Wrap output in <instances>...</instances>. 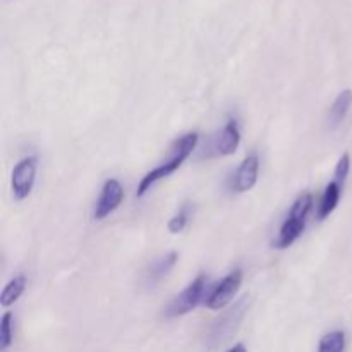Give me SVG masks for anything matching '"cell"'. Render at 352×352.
I'll return each mask as SVG.
<instances>
[{"instance_id": "cell-1", "label": "cell", "mask_w": 352, "mask_h": 352, "mask_svg": "<svg viewBox=\"0 0 352 352\" xmlns=\"http://www.w3.org/2000/svg\"><path fill=\"white\" fill-rule=\"evenodd\" d=\"M198 140H199L198 133H188V134H184L182 138H179V140L174 143V146H172V157L168 158L167 162H164L162 165L155 167L153 170L148 172V174L141 179L140 186H138V191H136L138 198H141V196L146 195L155 182L162 181V179H165V177H168V175L174 174L175 170H179V168H181V165L189 158V155L195 151L196 144H198Z\"/></svg>"}, {"instance_id": "cell-4", "label": "cell", "mask_w": 352, "mask_h": 352, "mask_svg": "<svg viewBox=\"0 0 352 352\" xmlns=\"http://www.w3.org/2000/svg\"><path fill=\"white\" fill-rule=\"evenodd\" d=\"M38 158L26 157L17 162L10 175V189L16 201H24L33 191L34 181H36Z\"/></svg>"}, {"instance_id": "cell-13", "label": "cell", "mask_w": 352, "mask_h": 352, "mask_svg": "<svg viewBox=\"0 0 352 352\" xmlns=\"http://www.w3.org/2000/svg\"><path fill=\"white\" fill-rule=\"evenodd\" d=\"M26 277L24 275H17V277H14L12 280H9L6 284V287H3L2 291V296H0V305L3 306V308H9V306H12L14 302L17 301V299L23 296L24 289H26Z\"/></svg>"}, {"instance_id": "cell-8", "label": "cell", "mask_w": 352, "mask_h": 352, "mask_svg": "<svg viewBox=\"0 0 352 352\" xmlns=\"http://www.w3.org/2000/svg\"><path fill=\"white\" fill-rule=\"evenodd\" d=\"M244 306H246V299H243L236 308L227 311L226 315H222L215 323H213L212 332H210V339L213 340V344H220L223 339H227V337L236 330V327L239 325L241 318H243Z\"/></svg>"}, {"instance_id": "cell-10", "label": "cell", "mask_w": 352, "mask_h": 352, "mask_svg": "<svg viewBox=\"0 0 352 352\" xmlns=\"http://www.w3.org/2000/svg\"><path fill=\"white\" fill-rule=\"evenodd\" d=\"M352 107V89H344L337 95L336 102L330 107L329 112V122L332 127L340 126L344 122V119L347 117Z\"/></svg>"}, {"instance_id": "cell-15", "label": "cell", "mask_w": 352, "mask_h": 352, "mask_svg": "<svg viewBox=\"0 0 352 352\" xmlns=\"http://www.w3.org/2000/svg\"><path fill=\"white\" fill-rule=\"evenodd\" d=\"M14 316L7 311L0 320V349L7 351L14 340Z\"/></svg>"}, {"instance_id": "cell-2", "label": "cell", "mask_w": 352, "mask_h": 352, "mask_svg": "<svg viewBox=\"0 0 352 352\" xmlns=\"http://www.w3.org/2000/svg\"><path fill=\"white\" fill-rule=\"evenodd\" d=\"M311 208V192H302L301 196H298V199L292 203L289 217L285 219V222L282 223L280 230H278V236L274 239V248H277V250H287L289 246H292V244L299 239V236H301L302 230H305L306 219H308Z\"/></svg>"}, {"instance_id": "cell-16", "label": "cell", "mask_w": 352, "mask_h": 352, "mask_svg": "<svg viewBox=\"0 0 352 352\" xmlns=\"http://www.w3.org/2000/svg\"><path fill=\"white\" fill-rule=\"evenodd\" d=\"M349 172H351V157H349V153H344L336 165V172H333V177L336 179H333V181H337L342 184V182H346Z\"/></svg>"}, {"instance_id": "cell-11", "label": "cell", "mask_w": 352, "mask_h": 352, "mask_svg": "<svg viewBox=\"0 0 352 352\" xmlns=\"http://www.w3.org/2000/svg\"><path fill=\"white\" fill-rule=\"evenodd\" d=\"M340 192H342V184L337 181H332L325 188V192L322 196V201H320V210H318V219L325 220L327 217H330V213L337 208L340 199Z\"/></svg>"}, {"instance_id": "cell-18", "label": "cell", "mask_w": 352, "mask_h": 352, "mask_svg": "<svg viewBox=\"0 0 352 352\" xmlns=\"http://www.w3.org/2000/svg\"><path fill=\"white\" fill-rule=\"evenodd\" d=\"M227 352H248L246 347L243 346V344H237V346H234L232 349H229Z\"/></svg>"}, {"instance_id": "cell-7", "label": "cell", "mask_w": 352, "mask_h": 352, "mask_svg": "<svg viewBox=\"0 0 352 352\" xmlns=\"http://www.w3.org/2000/svg\"><path fill=\"white\" fill-rule=\"evenodd\" d=\"M258 174H260V158H258V155H250V157L244 158V162L239 165L236 174H234L232 191H251L256 186Z\"/></svg>"}, {"instance_id": "cell-14", "label": "cell", "mask_w": 352, "mask_h": 352, "mask_svg": "<svg viewBox=\"0 0 352 352\" xmlns=\"http://www.w3.org/2000/svg\"><path fill=\"white\" fill-rule=\"evenodd\" d=\"M346 332L333 330L320 339L318 352H346Z\"/></svg>"}, {"instance_id": "cell-12", "label": "cell", "mask_w": 352, "mask_h": 352, "mask_svg": "<svg viewBox=\"0 0 352 352\" xmlns=\"http://www.w3.org/2000/svg\"><path fill=\"white\" fill-rule=\"evenodd\" d=\"M177 258H179L177 253H175V251H172V253L165 254L164 258H160V260L155 261L146 275L148 284L153 285V284H157V282H160L164 277H167L168 272H170L172 268L175 267V263H177Z\"/></svg>"}, {"instance_id": "cell-5", "label": "cell", "mask_w": 352, "mask_h": 352, "mask_svg": "<svg viewBox=\"0 0 352 352\" xmlns=\"http://www.w3.org/2000/svg\"><path fill=\"white\" fill-rule=\"evenodd\" d=\"M241 284H243V270L230 272V274L213 289L212 294L206 298V308L213 309V311H219V309L226 308L227 305H230L234 296L237 294Z\"/></svg>"}, {"instance_id": "cell-9", "label": "cell", "mask_w": 352, "mask_h": 352, "mask_svg": "<svg viewBox=\"0 0 352 352\" xmlns=\"http://www.w3.org/2000/svg\"><path fill=\"white\" fill-rule=\"evenodd\" d=\"M239 144H241L239 126H237V120L230 119L229 122L223 126L222 133H220V136L215 140L212 150L215 151V155H220V157H229V155L236 153Z\"/></svg>"}, {"instance_id": "cell-3", "label": "cell", "mask_w": 352, "mask_h": 352, "mask_svg": "<svg viewBox=\"0 0 352 352\" xmlns=\"http://www.w3.org/2000/svg\"><path fill=\"white\" fill-rule=\"evenodd\" d=\"M206 285H208V278L205 275L196 277L181 294L172 299L170 305L165 309V316L167 318H177V316L192 311L199 305V301H201L203 294L206 291Z\"/></svg>"}, {"instance_id": "cell-17", "label": "cell", "mask_w": 352, "mask_h": 352, "mask_svg": "<svg viewBox=\"0 0 352 352\" xmlns=\"http://www.w3.org/2000/svg\"><path fill=\"white\" fill-rule=\"evenodd\" d=\"M186 226H188V210L182 208L177 215H174L168 220L167 227L172 234H179L186 229Z\"/></svg>"}, {"instance_id": "cell-6", "label": "cell", "mask_w": 352, "mask_h": 352, "mask_svg": "<svg viewBox=\"0 0 352 352\" xmlns=\"http://www.w3.org/2000/svg\"><path fill=\"white\" fill-rule=\"evenodd\" d=\"M124 199V188L117 179H107L103 182L102 195H100L98 201L95 206V220H103L109 215H112L117 208L120 206Z\"/></svg>"}]
</instances>
